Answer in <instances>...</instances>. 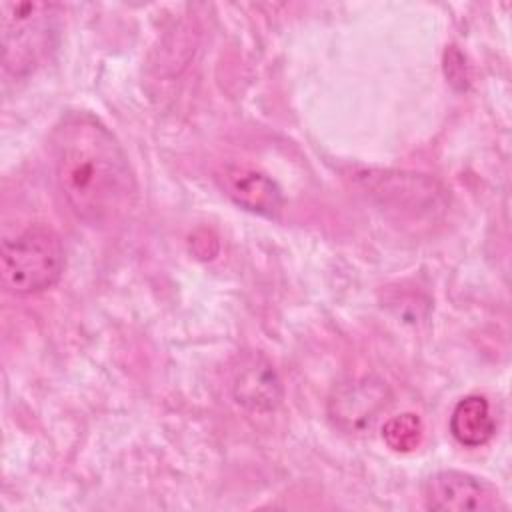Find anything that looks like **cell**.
Listing matches in <instances>:
<instances>
[{
	"label": "cell",
	"instance_id": "obj_1",
	"mask_svg": "<svg viewBox=\"0 0 512 512\" xmlns=\"http://www.w3.org/2000/svg\"><path fill=\"white\" fill-rule=\"evenodd\" d=\"M58 190L72 214L92 226L118 222L134 204L136 180L116 136L94 116L72 112L52 134Z\"/></svg>",
	"mask_w": 512,
	"mask_h": 512
},
{
	"label": "cell",
	"instance_id": "obj_2",
	"mask_svg": "<svg viewBox=\"0 0 512 512\" xmlns=\"http://www.w3.org/2000/svg\"><path fill=\"white\" fill-rule=\"evenodd\" d=\"M64 272V246L46 224H32L2 240V286L18 296L52 288Z\"/></svg>",
	"mask_w": 512,
	"mask_h": 512
},
{
	"label": "cell",
	"instance_id": "obj_3",
	"mask_svg": "<svg viewBox=\"0 0 512 512\" xmlns=\"http://www.w3.org/2000/svg\"><path fill=\"white\" fill-rule=\"evenodd\" d=\"M58 6L48 2H2L4 70L14 78L34 72L54 50L58 36Z\"/></svg>",
	"mask_w": 512,
	"mask_h": 512
},
{
	"label": "cell",
	"instance_id": "obj_4",
	"mask_svg": "<svg viewBox=\"0 0 512 512\" xmlns=\"http://www.w3.org/2000/svg\"><path fill=\"white\" fill-rule=\"evenodd\" d=\"M360 182L380 208L400 220L436 218L446 208V190L424 174L364 172Z\"/></svg>",
	"mask_w": 512,
	"mask_h": 512
},
{
	"label": "cell",
	"instance_id": "obj_5",
	"mask_svg": "<svg viewBox=\"0 0 512 512\" xmlns=\"http://www.w3.org/2000/svg\"><path fill=\"white\" fill-rule=\"evenodd\" d=\"M388 386L374 376L350 378L340 382L328 398V418L348 434L370 430L376 418L390 404Z\"/></svg>",
	"mask_w": 512,
	"mask_h": 512
},
{
	"label": "cell",
	"instance_id": "obj_6",
	"mask_svg": "<svg viewBox=\"0 0 512 512\" xmlns=\"http://www.w3.org/2000/svg\"><path fill=\"white\" fill-rule=\"evenodd\" d=\"M422 494L430 510L464 512L502 508L500 494L490 482L460 470H440L432 474L424 482Z\"/></svg>",
	"mask_w": 512,
	"mask_h": 512
},
{
	"label": "cell",
	"instance_id": "obj_7",
	"mask_svg": "<svg viewBox=\"0 0 512 512\" xmlns=\"http://www.w3.org/2000/svg\"><path fill=\"white\" fill-rule=\"evenodd\" d=\"M232 400L248 412H272L282 400V382L272 362L256 350L236 356L230 368Z\"/></svg>",
	"mask_w": 512,
	"mask_h": 512
},
{
	"label": "cell",
	"instance_id": "obj_8",
	"mask_svg": "<svg viewBox=\"0 0 512 512\" xmlns=\"http://www.w3.org/2000/svg\"><path fill=\"white\" fill-rule=\"evenodd\" d=\"M214 178L220 190L236 206L248 212L274 218L284 206L282 190L278 188V184L256 168L242 164H222L214 172Z\"/></svg>",
	"mask_w": 512,
	"mask_h": 512
},
{
	"label": "cell",
	"instance_id": "obj_9",
	"mask_svg": "<svg viewBox=\"0 0 512 512\" xmlns=\"http://www.w3.org/2000/svg\"><path fill=\"white\" fill-rule=\"evenodd\" d=\"M450 432L466 448L488 444L496 434V418L492 416L490 402L478 394L462 398L452 410Z\"/></svg>",
	"mask_w": 512,
	"mask_h": 512
},
{
	"label": "cell",
	"instance_id": "obj_10",
	"mask_svg": "<svg viewBox=\"0 0 512 512\" xmlns=\"http://www.w3.org/2000/svg\"><path fill=\"white\" fill-rule=\"evenodd\" d=\"M382 440L394 452H412L424 440V424L414 412L392 416L382 426Z\"/></svg>",
	"mask_w": 512,
	"mask_h": 512
}]
</instances>
